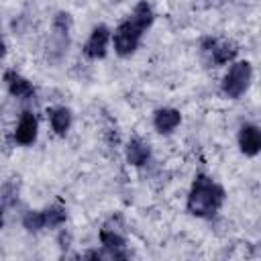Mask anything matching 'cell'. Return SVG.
Masks as SVG:
<instances>
[{"label":"cell","mask_w":261,"mask_h":261,"mask_svg":"<svg viewBox=\"0 0 261 261\" xmlns=\"http://www.w3.org/2000/svg\"><path fill=\"white\" fill-rule=\"evenodd\" d=\"M22 226L29 230V232H39L45 228V216H43V210H29L24 212L22 216Z\"/></svg>","instance_id":"16"},{"label":"cell","mask_w":261,"mask_h":261,"mask_svg":"<svg viewBox=\"0 0 261 261\" xmlns=\"http://www.w3.org/2000/svg\"><path fill=\"white\" fill-rule=\"evenodd\" d=\"M108 41H110V29L106 24H98L92 29L86 45H84V55L90 59H102L106 57L108 51Z\"/></svg>","instance_id":"6"},{"label":"cell","mask_w":261,"mask_h":261,"mask_svg":"<svg viewBox=\"0 0 261 261\" xmlns=\"http://www.w3.org/2000/svg\"><path fill=\"white\" fill-rule=\"evenodd\" d=\"M143 29L137 27L130 18H126L124 22H120L114 31V51L120 57H128L139 49L141 37H143Z\"/></svg>","instance_id":"4"},{"label":"cell","mask_w":261,"mask_h":261,"mask_svg":"<svg viewBox=\"0 0 261 261\" xmlns=\"http://www.w3.org/2000/svg\"><path fill=\"white\" fill-rule=\"evenodd\" d=\"M47 114H49V122H51V128L55 130V135L65 137L71 126V110L65 106H53V108H49Z\"/></svg>","instance_id":"13"},{"label":"cell","mask_w":261,"mask_h":261,"mask_svg":"<svg viewBox=\"0 0 261 261\" xmlns=\"http://www.w3.org/2000/svg\"><path fill=\"white\" fill-rule=\"evenodd\" d=\"M4 55H6V45H4V41L0 39V59H2Z\"/></svg>","instance_id":"18"},{"label":"cell","mask_w":261,"mask_h":261,"mask_svg":"<svg viewBox=\"0 0 261 261\" xmlns=\"http://www.w3.org/2000/svg\"><path fill=\"white\" fill-rule=\"evenodd\" d=\"M239 147L247 157H255L261 151V130L253 122H245L239 128Z\"/></svg>","instance_id":"8"},{"label":"cell","mask_w":261,"mask_h":261,"mask_svg":"<svg viewBox=\"0 0 261 261\" xmlns=\"http://www.w3.org/2000/svg\"><path fill=\"white\" fill-rule=\"evenodd\" d=\"M202 53L206 55L208 63L212 65H224L232 61L239 53V47L232 41H216V39H204L202 41Z\"/></svg>","instance_id":"5"},{"label":"cell","mask_w":261,"mask_h":261,"mask_svg":"<svg viewBox=\"0 0 261 261\" xmlns=\"http://www.w3.org/2000/svg\"><path fill=\"white\" fill-rule=\"evenodd\" d=\"M43 216H45V228H57V226L65 224L67 210L61 204H53V206H49V208L43 210Z\"/></svg>","instance_id":"15"},{"label":"cell","mask_w":261,"mask_h":261,"mask_svg":"<svg viewBox=\"0 0 261 261\" xmlns=\"http://www.w3.org/2000/svg\"><path fill=\"white\" fill-rule=\"evenodd\" d=\"M251 80H253V67L249 61H237L228 67V71L224 73L222 77V94L226 98H241L249 86H251Z\"/></svg>","instance_id":"2"},{"label":"cell","mask_w":261,"mask_h":261,"mask_svg":"<svg viewBox=\"0 0 261 261\" xmlns=\"http://www.w3.org/2000/svg\"><path fill=\"white\" fill-rule=\"evenodd\" d=\"M2 224H4V218H2V208H0V228H2Z\"/></svg>","instance_id":"19"},{"label":"cell","mask_w":261,"mask_h":261,"mask_svg":"<svg viewBox=\"0 0 261 261\" xmlns=\"http://www.w3.org/2000/svg\"><path fill=\"white\" fill-rule=\"evenodd\" d=\"M2 194H4V202H6V204H10V206L18 200V196H16V194H18V190H16V186L12 188V181H8V184L2 188Z\"/></svg>","instance_id":"17"},{"label":"cell","mask_w":261,"mask_h":261,"mask_svg":"<svg viewBox=\"0 0 261 261\" xmlns=\"http://www.w3.org/2000/svg\"><path fill=\"white\" fill-rule=\"evenodd\" d=\"M181 122V112L175 108H159L153 114V126L159 135H171Z\"/></svg>","instance_id":"11"},{"label":"cell","mask_w":261,"mask_h":261,"mask_svg":"<svg viewBox=\"0 0 261 261\" xmlns=\"http://www.w3.org/2000/svg\"><path fill=\"white\" fill-rule=\"evenodd\" d=\"M224 198H226V194H224L222 186H218L206 173H196L190 194H188L186 208L192 216L208 218L220 210V206L224 204Z\"/></svg>","instance_id":"1"},{"label":"cell","mask_w":261,"mask_h":261,"mask_svg":"<svg viewBox=\"0 0 261 261\" xmlns=\"http://www.w3.org/2000/svg\"><path fill=\"white\" fill-rule=\"evenodd\" d=\"M149 159H151V145L141 137H133L126 143V163L133 167H143Z\"/></svg>","instance_id":"12"},{"label":"cell","mask_w":261,"mask_h":261,"mask_svg":"<svg viewBox=\"0 0 261 261\" xmlns=\"http://www.w3.org/2000/svg\"><path fill=\"white\" fill-rule=\"evenodd\" d=\"M98 237H100V243L108 251L110 257H114V259H126V253H124L126 241H124V237L120 234L118 228H112V226L106 224V226L100 228V234Z\"/></svg>","instance_id":"9"},{"label":"cell","mask_w":261,"mask_h":261,"mask_svg":"<svg viewBox=\"0 0 261 261\" xmlns=\"http://www.w3.org/2000/svg\"><path fill=\"white\" fill-rule=\"evenodd\" d=\"M4 84H6L8 94L18 98V100H31L35 96L33 84L24 75H20L16 69H6L4 71Z\"/></svg>","instance_id":"7"},{"label":"cell","mask_w":261,"mask_h":261,"mask_svg":"<svg viewBox=\"0 0 261 261\" xmlns=\"http://www.w3.org/2000/svg\"><path fill=\"white\" fill-rule=\"evenodd\" d=\"M37 130H39V122H37V116L33 112H22L20 114V120L14 128V141L22 147H29L37 141Z\"/></svg>","instance_id":"10"},{"label":"cell","mask_w":261,"mask_h":261,"mask_svg":"<svg viewBox=\"0 0 261 261\" xmlns=\"http://www.w3.org/2000/svg\"><path fill=\"white\" fill-rule=\"evenodd\" d=\"M53 35H51V41L47 45V55L53 59V61H59L65 53H67V47H69V29H71V14L69 12H57L53 16Z\"/></svg>","instance_id":"3"},{"label":"cell","mask_w":261,"mask_h":261,"mask_svg":"<svg viewBox=\"0 0 261 261\" xmlns=\"http://www.w3.org/2000/svg\"><path fill=\"white\" fill-rule=\"evenodd\" d=\"M137 27H141L143 31H147L151 24H153V18H155V12H153V8H151V4L147 2V0H141L135 8H133V12H130V16H128Z\"/></svg>","instance_id":"14"}]
</instances>
